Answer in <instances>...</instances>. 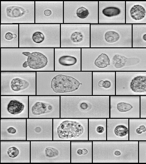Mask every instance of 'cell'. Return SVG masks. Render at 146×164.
I'll list each match as a JSON object with an SVG mask.
<instances>
[{
  "label": "cell",
  "instance_id": "1",
  "mask_svg": "<svg viewBox=\"0 0 146 164\" xmlns=\"http://www.w3.org/2000/svg\"><path fill=\"white\" fill-rule=\"evenodd\" d=\"M60 118H109V96H60Z\"/></svg>",
  "mask_w": 146,
  "mask_h": 164
},
{
  "label": "cell",
  "instance_id": "2",
  "mask_svg": "<svg viewBox=\"0 0 146 164\" xmlns=\"http://www.w3.org/2000/svg\"><path fill=\"white\" fill-rule=\"evenodd\" d=\"M92 163H138V141H93Z\"/></svg>",
  "mask_w": 146,
  "mask_h": 164
},
{
  "label": "cell",
  "instance_id": "3",
  "mask_svg": "<svg viewBox=\"0 0 146 164\" xmlns=\"http://www.w3.org/2000/svg\"><path fill=\"white\" fill-rule=\"evenodd\" d=\"M132 25L90 24V48H131Z\"/></svg>",
  "mask_w": 146,
  "mask_h": 164
},
{
  "label": "cell",
  "instance_id": "4",
  "mask_svg": "<svg viewBox=\"0 0 146 164\" xmlns=\"http://www.w3.org/2000/svg\"><path fill=\"white\" fill-rule=\"evenodd\" d=\"M30 163H71V141H31Z\"/></svg>",
  "mask_w": 146,
  "mask_h": 164
},
{
  "label": "cell",
  "instance_id": "5",
  "mask_svg": "<svg viewBox=\"0 0 146 164\" xmlns=\"http://www.w3.org/2000/svg\"><path fill=\"white\" fill-rule=\"evenodd\" d=\"M1 95H35L36 71H1Z\"/></svg>",
  "mask_w": 146,
  "mask_h": 164
},
{
  "label": "cell",
  "instance_id": "6",
  "mask_svg": "<svg viewBox=\"0 0 146 164\" xmlns=\"http://www.w3.org/2000/svg\"><path fill=\"white\" fill-rule=\"evenodd\" d=\"M53 140H88V119L59 118L53 119Z\"/></svg>",
  "mask_w": 146,
  "mask_h": 164
},
{
  "label": "cell",
  "instance_id": "7",
  "mask_svg": "<svg viewBox=\"0 0 146 164\" xmlns=\"http://www.w3.org/2000/svg\"><path fill=\"white\" fill-rule=\"evenodd\" d=\"M115 95L146 96V71H116Z\"/></svg>",
  "mask_w": 146,
  "mask_h": 164
},
{
  "label": "cell",
  "instance_id": "8",
  "mask_svg": "<svg viewBox=\"0 0 146 164\" xmlns=\"http://www.w3.org/2000/svg\"><path fill=\"white\" fill-rule=\"evenodd\" d=\"M29 118H60V96H28Z\"/></svg>",
  "mask_w": 146,
  "mask_h": 164
},
{
  "label": "cell",
  "instance_id": "9",
  "mask_svg": "<svg viewBox=\"0 0 146 164\" xmlns=\"http://www.w3.org/2000/svg\"><path fill=\"white\" fill-rule=\"evenodd\" d=\"M111 118H140V96H109Z\"/></svg>",
  "mask_w": 146,
  "mask_h": 164
},
{
  "label": "cell",
  "instance_id": "10",
  "mask_svg": "<svg viewBox=\"0 0 146 164\" xmlns=\"http://www.w3.org/2000/svg\"><path fill=\"white\" fill-rule=\"evenodd\" d=\"M1 163H30V141H1Z\"/></svg>",
  "mask_w": 146,
  "mask_h": 164
},
{
  "label": "cell",
  "instance_id": "11",
  "mask_svg": "<svg viewBox=\"0 0 146 164\" xmlns=\"http://www.w3.org/2000/svg\"><path fill=\"white\" fill-rule=\"evenodd\" d=\"M69 2L70 18L66 23L98 24V1Z\"/></svg>",
  "mask_w": 146,
  "mask_h": 164
},
{
  "label": "cell",
  "instance_id": "12",
  "mask_svg": "<svg viewBox=\"0 0 146 164\" xmlns=\"http://www.w3.org/2000/svg\"><path fill=\"white\" fill-rule=\"evenodd\" d=\"M28 96L1 95V118H28Z\"/></svg>",
  "mask_w": 146,
  "mask_h": 164
},
{
  "label": "cell",
  "instance_id": "13",
  "mask_svg": "<svg viewBox=\"0 0 146 164\" xmlns=\"http://www.w3.org/2000/svg\"><path fill=\"white\" fill-rule=\"evenodd\" d=\"M126 1H98V24H126Z\"/></svg>",
  "mask_w": 146,
  "mask_h": 164
},
{
  "label": "cell",
  "instance_id": "14",
  "mask_svg": "<svg viewBox=\"0 0 146 164\" xmlns=\"http://www.w3.org/2000/svg\"><path fill=\"white\" fill-rule=\"evenodd\" d=\"M26 140L29 141L53 140V119H26Z\"/></svg>",
  "mask_w": 146,
  "mask_h": 164
},
{
  "label": "cell",
  "instance_id": "15",
  "mask_svg": "<svg viewBox=\"0 0 146 164\" xmlns=\"http://www.w3.org/2000/svg\"><path fill=\"white\" fill-rule=\"evenodd\" d=\"M57 50V54L54 53V71H81V48H68Z\"/></svg>",
  "mask_w": 146,
  "mask_h": 164
},
{
  "label": "cell",
  "instance_id": "16",
  "mask_svg": "<svg viewBox=\"0 0 146 164\" xmlns=\"http://www.w3.org/2000/svg\"><path fill=\"white\" fill-rule=\"evenodd\" d=\"M26 119L1 118L0 140H26Z\"/></svg>",
  "mask_w": 146,
  "mask_h": 164
},
{
  "label": "cell",
  "instance_id": "17",
  "mask_svg": "<svg viewBox=\"0 0 146 164\" xmlns=\"http://www.w3.org/2000/svg\"><path fill=\"white\" fill-rule=\"evenodd\" d=\"M92 89L93 95H115L116 71H92Z\"/></svg>",
  "mask_w": 146,
  "mask_h": 164
},
{
  "label": "cell",
  "instance_id": "18",
  "mask_svg": "<svg viewBox=\"0 0 146 164\" xmlns=\"http://www.w3.org/2000/svg\"><path fill=\"white\" fill-rule=\"evenodd\" d=\"M67 26L69 30L65 47L90 48V24L70 23Z\"/></svg>",
  "mask_w": 146,
  "mask_h": 164
},
{
  "label": "cell",
  "instance_id": "19",
  "mask_svg": "<svg viewBox=\"0 0 146 164\" xmlns=\"http://www.w3.org/2000/svg\"><path fill=\"white\" fill-rule=\"evenodd\" d=\"M129 118H107V140H129Z\"/></svg>",
  "mask_w": 146,
  "mask_h": 164
},
{
  "label": "cell",
  "instance_id": "20",
  "mask_svg": "<svg viewBox=\"0 0 146 164\" xmlns=\"http://www.w3.org/2000/svg\"><path fill=\"white\" fill-rule=\"evenodd\" d=\"M71 163H92V141H71Z\"/></svg>",
  "mask_w": 146,
  "mask_h": 164
},
{
  "label": "cell",
  "instance_id": "21",
  "mask_svg": "<svg viewBox=\"0 0 146 164\" xmlns=\"http://www.w3.org/2000/svg\"><path fill=\"white\" fill-rule=\"evenodd\" d=\"M126 24H146V1H126Z\"/></svg>",
  "mask_w": 146,
  "mask_h": 164
},
{
  "label": "cell",
  "instance_id": "22",
  "mask_svg": "<svg viewBox=\"0 0 146 164\" xmlns=\"http://www.w3.org/2000/svg\"><path fill=\"white\" fill-rule=\"evenodd\" d=\"M28 56L27 61L23 63V71H27L29 67V71H50L47 67L48 60L47 56L43 53L37 52L30 53L24 51L22 53Z\"/></svg>",
  "mask_w": 146,
  "mask_h": 164
},
{
  "label": "cell",
  "instance_id": "23",
  "mask_svg": "<svg viewBox=\"0 0 146 164\" xmlns=\"http://www.w3.org/2000/svg\"><path fill=\"white\" fill-rule=\"evenodd\" d=\"M88 132L89 141H106L107 118H89Z\"/></svg>",
  "mask_w": 146,
  "mask_h": 164
},
{
  "label": "cell",
  "instance_id": "24",
  "mask_svg": "<svg viewBox=\"0 0 146 164\" xmlns=\"http://www.w3.org/2000/svg\"><path fill=\"white\" fill-rule=\"evenodd\" d=\"M129 140L146 141V118L129 119Z\"/></svg>",
  "mask_w": 146,
  "mask_h": 164
},
{
  "label": "cell",
  "instance_id": "25",
  "mask_svg": "<svg viewBox=\"0 0 146 164\" xmlns=\"http://www.w3.org/2000/svg\"><path fill=\"white\" fill-rule=\"evenodd\" d=\"M132 25V47L146 48V24Z\"/></svg>",
  "mask_w": 146,
  "mask_h": 164
},
{
  "label": "cell",
  "instance_id": "26",
  "mask_svg": "<svg viewBox=\"0 0 146 164\" xmlns=\"http://www.w3.org/2000/svg\"><path fill=\"white\" fill-rule=\"evenodd\" d=\"M8 16L11 18H17L22 16L24 14L26 11L22 7L12 6L8 7L6 9Z\"/></svg>",
  "mask_w": 146,
  "mask_h": 164
},
{
  "label": "cell",
  "instance_id": "27",
  "mask_svg": "<svg viewBox=\"0 0 146 164\" xmlns=\"http://www.w3.org/2000/svg\"><path fill=\"white\" fill-rule=\"evenodd\" d=\"M138 163H146V141H138Z\"/></svg>",
  "mask_w": 146,
  "mask_h": 164
},
{
  "label": "cell",
  "instance_id": "28",
  "mask_svg": "<svg viewBox=\"0 0 146 164\" xmlns=\"http://www.w3.org/2000/svg\"><path fill=\"white\" fill-rule=\"evenodd\" d=\"M140 118H146V96H140Z\"/></svg>",
  "mask_w": 146,
  "mask_h": 164
},
{
  "label": "cell",
  "instance_id": "29",
  "mask_svg": "<svg viewBox=\"0 0 146 164\" xmlns=\"http://www.w3.org/2000/svg\"><path fill=\"white\" fill-rule=\"evenodd\" d=\"M32 38L34 42L36 43H40L44 40V36L42 32H36L33 34Z\"/></svg>",
  "mask_w": 146,
  "mask_h": 164
},
{
  "label": "cell",
  "instance_id": "30",
  "mask_svg": "<svg viewBox=\"0 0 146 164\" xmlns=\"http://www.w3.org/2000/svg\"><path fill=\"white\" fill-rule=\"evenodd\" d=\"M17 36V35L15 34H12L11 32H8L6 33L5 37L6 39L11 40L13 38H16Z\"/></svg>",
  "mask_w": 146,
  "mask_h": 164
},
{
  "label": "cell",
  "instance_id": "31",
  "mask_svg": "<svg viewBox=\"0 0 146 164\" xmlns=\"http://www.w3.org/2000/svg\"><path fill=\"white\" fill-rule=\"evenodd\" d=\"M51 11L49 9H46L44 12V15L47 16H50L51 15Z\"/></svg>",
  "mask_w": 146,
  "mask_h": 164
}]
</instances>
